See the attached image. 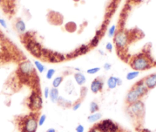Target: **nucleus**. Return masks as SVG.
Masks as SVG:
<instances>
[{
	"label": "nucleus",
	"mask_w": 156,
	"mask_h": 132,
	"mask_svg": "<svg viewBox=\"0 0 156 132\" xmlns=\"http://www.w3.org/2000/svg\"><path fill=\"white\" fill-rule=\"evenodd\" d=\"M129 64L135 71L142 72L152 68L154 65V61L149 52H145L134 55L130 60Z\"/></svg>",
	"instance_id": "1"
},
{
	"label": "nucleus",
	"mask_w": 156,
	"mask_h": 132,
	"mask_svg": "<svg viewBox=\"0 0 156 132\" xmlns=\"http://www.w3.org/2000/svg\"><path fill=\"white\" fill-rule=\"evenodd\" d=\"M126 112L136 125V128L141 127L145 115V104L142 100L127 105Z\"/></svg>",
	"instance_id": "2"
},
{
	"label": "nucleus",
	"mask_w": 156,
	"mask_h": 132,
	"mask_svg": "<svg viewBox=\"0 0 156 132\" xmlns=\"http://www.w3.org/2000/svg\"><path fill=\"white\" fill-rule=\"evenodd\" d=\"M148 91L149 90L146 88L142 79L137 82L132 87V88L127 94L126 98L127 105L133 104L136 101H140L141 99L148 93Z\"/></svg>",
	"instance_id": "3"
},
{
	"label": "nucleus",
	"mask_w": 156,
	"mask_h": 132,
	"mask_svg": "<svg viewBox=\"0 0 156 132\" xmlns=\"http://www.w3.org/2000/svg\"><path fill=\"white\" fill-rule=\"evenodd\" d=\"M38 113L31 112L30 115L23 117L20 122V128L22 132H36L38 127L37 119Z\"/></svg>",
	"instance_id": "4"
},
{
	"label": "nucleus",
	"mask_w": 156,
	"mask_h": 132,
	"mask_svg": "<svg viewBox=\"0 0 156 132\" xmlns=\"http://www.w3.org/2000/svg\"><path fill=\"white\" fill-rule=\"evenodd\" d=\"M98 132H122L119 124L111 119H104L94 126Z\"/></svg>",
	"instance_id": "5"
},
{
	"label": "nucleus",
	"mask_w": 156,
	"mask_h": 132,
	"mask_svg": "<svg viewBox=\"0 0 156 132\" xmlns=\"http://www.w3.org/2000/svg\"><path fill=\"white\" fill-rule=\"evenodd\" d=\"M28 108L33 113H38L43 106V99L37 91H33L28 98Z\"/></svg>",
	"instance_id": "6"
},
{
	"label": "nucleus",
	"mask_w": 156,
	"mask_h": 132,
	"mask_svg": "<svg viewBox=\"0 0 156 132\" xmlns=\"http://www.w3.org/2000/svg\"><path fill=\"white\" fill-rule=\"evenodd\" d=\"M129 42V36L124 31H119L115 33L114 36V43L118 49H123L127 46Z\"/></svg>",
	"instance_id": "7"
},
{
	"label": "nucleus",
	"mask_w": 156,
	"mask_h": 132,
	"mask_svg": "<svg viewBox=\"0 0 156 132\" xmlns=\"http://www.w3.org/2000/svg\"><path fill=\"white\" fill-rule=\"evenodd\" d=\"M34 64L30 61H24L19 64V72L23 76H31L34 74Z\"/></svg>",
	"instance_id": "8"
},
{
	"label": "nucleus",
	"mask_w": 156,
	"mask_h": 132,
	"mask_svg": "<svg viewBox=\"0 0 156 132\" xmlns=\"http://www.w3.org/2000/svg\"><path fill=\"white\" fill-rule=\"evenodd\" d=\"M142 80L148 90L154 89L156 87V73H153V74L146 76Z\"/></svg>",
	"instance_id": "9"
},
{
	"label": "nucleus",
	"mask_w": 156,
	"mask_h": 132,
	"mask_svg": "<svg viewBox=\"0 0 156 132\" xmlns=\"http://www.w3.org/2000/svg\"><path fill=\"white\" fill-rule=\"evenodd\" d=\"M103 85H104V83L103 80L100 79H94L90 84V91L94 94H97L103 90Z\"/></svg>",
	"instance_id": "10"
},
{
	"label": "nucleus",
	"mask_w": 156,
	"mask_h": 132,
	"mask_svg": "<svg viewBox=\"0 0 156 132\" xmlns=\"http://www.w3.org/2000/svg\"><path fill=\"white\" fill-rule=\"evenodd\" d=\"M122 83V79L115 76L111 75L107 79V86L109 89H115L117 86H120Z\"/></svg>",
	"instance_id": "11"
},
{
	"label": "nucleus",
	"mask_w": 156,
	"mask_h": 132,
	"mask_svg": "<svg viewBox=\"0 0 156 132\" xmlns=\"http://www.w3.org/2000/svg\"><path fill=\"white\" fill-rule=\"evenodd\" d=\"M73 79L79 86H83L87 82L86 76L80 72H76L73 74Z\"/></svg>",
	"instance_id": "12"
},
{
	"label": "nucleus",
	"mask_w": 156,
	"mask_h": 132,
	"mask_svg": "<svg viewBox=\"0 0 156 132\" xmlns=\"http://www.w3.org/2000/svg\"><path fill=\"white\" fill-rule=\"evenodd\" d=\"M102 118H103V115L100 112H96V113L90 114L87 117V121L91 124H94V123H97L98 121H100Z\"/></svg>",
	"instance_id": "13"
},
{
	"label": "nucleus",
	"mask_w": 156,
	"mask_h": 132,
	"mask_svg": "<svg viewBox=\"0 0 156 132\" xmlns=\"http://www.w3.org/2000/svg\"><path fill=\"white\" fill-rule=\"evenodd\" d=\"M59 91L58 88H52L50 89V94H49V98H50L51 101L52 103H58V100H59Z\"/></svg>",
	"instance_id": "14"
},
{
	"label": "nucleus",
	"mask_w": 156,
	"mask_h": 132,
	"mask_svg": "<svg viewBox=\"0 0 156 132\" xmlns=\"http://www.w3.org/2000/svg\"><path fill=\"white\" fill-rule=\"evenodd\" d=\"M15 27H16V29L17 30L18 32L19 33H24L26 30V25H25V22L21 19H19L16 21Z\"/></svg>",
	"instance_id": "15"
},
{
	"label": "nucleus",
	"mask_w": 156,
	"mask_h": 132,
	"mask_svg": "<svg viewBox=\"0 0 156 132\" xmlns=\"http://www.w3.org/2000/svg\"><path fill=\"white\" fill-rule=\"evenodd\" d=\"M58 104L60 106L63 108H70L72 107V102L70 101H68L67 99L64 98L63 97L60 96L59 100L58 101Z\"/></svg>",
	"instance_id": "16"
},
{
	"label": "nucleus",
	"mask_w": 156,
	"mask_h": 132,
	"mask_svg": "<svg viewBox=\"0 0 156 132\" xmlns=\"http://www.w3.org/2000/svg\"><path fill=\"white\" fill-rule=\"evenodd\" d=\"M63 81H64V77L63 76H57V77H55L53 79V82H52V88H58L60 85L62 84Z\"/></svg>",
	"instance_id": "17"
},
{
	"label": "nucleus",
	"mask_w": 156,
	"mask_h": 132,
	"mask_svg": "<svg viewBox=\"0 0 156 132\" xmlns=\"http://www.w3.org/2000/svg\"><path fill=\"white\" fill-rule=\"evenodd\" d=\"M34 68H36V70H37L39 73H41V74L44 73V71H45V66H44L41 61H34Z\"/></svg>",
	"instance_id": "18"
},
{
	"label": "nucleus",
	"mask_w": 156,
	"mask_h": 132,
	"mask_svg": "<svg viewBox=\"0 0 156 132\" xmlns=\"http://www.w3.org/2000/svg\"><path fill=\"white\" fill-rule=\"evenodd\" d=\"M139 74H140V72L135 71V70H133V71L129 72L127 73L126 78V79L128 81H132V80H133V79H136V78L139 77Z\"/></svg>",
	"instance_id": "19"
},
{
	"label": "nucleus",
	"mask_w": 156,
	"mask_h": 132,
	"mask_svg": "<svg viewBox=\"0 0 156 132\" xmlns=\"http://www.w3.org/2000/svg\"><path fill=\"white\" fill-rule=\"evenodd\" d=\"M100 111V106H99L98 103L96 102V101H92L90 104V114L96 113V112H98Z\"/></svg>",
	"instance_id": "20"
},
{
	"label": "nucleus",
	"mask_w": 156,
	"mask_h": 132,
	"mask_svg": "<svg viewBox=\"0 0 156 132\" xmlns=\"http://www.w3.org/2000/svg\"><path fill=\"white\" fill-rule=\"evenodd\" d=\"M46 120H47V116L44 114L42 115H40L38 117V119H37V124H38V127H41L43 126L45 123Z\"/></svg>",
	"instance_id": "21"
},
{
	"label": "nucleus",
	"mask_w": 156,
	"mask_h": 132,
	"mask_svg": "<svg viewBox=\"0 0 156 132\" xmlns=\"http://www.w3.org/2000/svg\"><path fill=\"white\" fill-rule=\"evenodd\" d=\"M115 33H116V25H112L108 30V35H109V37L112 38L115 35Z\"/></svg>",
	"instance_id": "22"
},
{
	"label": "nucleus",
	"mask_w": 156,
	"mask_h": 132,
	"mask_svg": "<svg viewBox=\"0 0 156 132\" xmlns=\"http://www.w3.org/2000/svg\"><path fill=\"white\" fill-rule=\"evenodd\" d=\"M55 72H56L55 69H54V68H49L47 71V72H46V78H47V79H48V80L52 79V78L55 75Z\"/></svg>",
	"instance_id": "23"
},
{
	"label": "nucleus",
	"mask_w": 156,
	"mask_h": 132,
	"mask_svg": "<svg viewBox=\"0 0 156 132\" xmlns=\"http://www.w3.org/2000/svg\"><path fill=\"white\" fill-rule=\"evenodd\" d=\"M100 70H101V68L100 67H94V68H90L87 70V73L89 75H95L98 73Z\"/></svg>",
	"instance_id": "24"
},
{
	"label": "nucleus",
	"mask_w": 156,
	"mask_h": 132,
	"mask_svg": "<svg viewBox=\"0 0 156 132\" xmlns=\"http://www.w3.org/2000/svg\"><path fill=\"white\" fill-rule=\"evenodd\" d=\"M81 105H82V101H80V100H79V101H76L75 103H73V105H72V110L74 111V112H76V111H77L78 109H80V108L81 107Z\"/></svg>",
	"instance_id": "25"
},
{
	"label": "nucleus",
	"mask_w": 156,
	"mask_h": 132,
	"mask_svg": "<svg viewBox=\"0 0 156 132\" xmlns=\"http://www.w3.org/2000/svg\"><path fill=\"white\" fill-rule=\"evenodd\" d=\"M74 25V22H68V23L65 25V28L67 30V31H70V32L74 31L75 30H76V28H73V26H72V25Z\"/></svg>",
	"instance_id": "26"
},
{
	"label": "nucleus",
	"mask_w": 156,
	"mask_h": 132,
	"mask_svg": "<svg viewBox=\"0 0 156 132\" xmlns=\"http://www.w3.org/2000/svg\"><path fill=\"white\" fill-rule=\"evenodd\" d=\"M75 130H76V132H84L85 129H84V127L83 126V124H79L77 126H76V128H75Z\"/></svg>",
	"instance_id": "27"
},
{
	"label": "nucleus",
	"mask_w": 156,
	"mask_h": 132,
	"mask_svg": "<svg viewBox=\"0 0 156 132\" xmlns=\"http://www.w3.org/2000/svg\"><path fill=\"white\" fill-rule=\"evenodd\" d=\"M106 49L109 52H112L113 50V45L111 42H107L106 45Z\"/></svg>",
	"instance_id": "28"
},
{
	"label": "nucleus",
	"mask_w": 156,
	"mask_h": 132,
	"mask_svg": "<svg viewBox=\"0 0 156 132\" xmlns=\"http://www.w3.org/2000/svg\"><path fill=\"white\" fill-rule=\"evenodd\" d=\"M103 68L105 71H109V70L112 68V64L109 62H106L104 64H103Z\"/></svg>",
	"instance_id": "29"
},
{
	"label": "nucleus",
	"mask_w": 156,
	"mask_h": 132,
	"mask_svg": "<svg viewBox=\"0 0 156 132\" xmlns=\"http://www.w3.org/2000/svg\"><path fill=\"white\" fill-rule=\"evenodd\" d=\"M49 94H50V88L48 87H46L44 90V98H48Z\"/></svg>",
	"instance_id": "30"
},
{
	"label": "nucleus",
	"mask_w": 156,
	"mask_h": 132,
	"mask_svg": "<svg viewBox=\"0 0 156 132\" xmlns=\"http://www.w3.org/2000/svg\"><path fill=\"white\" fill-rule=\"evenodd\" d=\"M0 25L4 28H7V27H8L5 20L4 19H2V18H0Z\"/></svg>",
	"instance_id": "31"
},
{
	"label": "nucleus",
	"mask_w": 156,
	"mask_h": 132,
	"mask_svg": "<svg viewBox=\"0 0 156 132\" xmlns=\"http://www.w3.org/2000/svg\"><path fill=\"white\" fill-rule=\"evenodd\" d=\"M136 130H137V132H152L151 130H149V129L144 128V127H138V128H136Z\"/></svg>",
	"instance_id": "32"
},
{
	"label": "nucleus",
	"mask_w": 156,
	"mask_h": 132,
	"mask_svg": "<svg viewBox=\"0 0 156 132\" xmlns=\"http://www.w3.org/2000/svg\"><path fill=\"white\" fill-rule=\"evenodd\" d=\"M46 132H57L56 129L55 128H53V127H51V128H48L47 130H46Z\"/></svg>",
	"instance_id": "33"
},
{
	"label": "nucleus",
	"mask_w": 156,
	"mask_h": 132,
	"mask_svg": "<svg viewBox=\"0 0 156 132\" xmlns=\"http://www.w3.org/2000/svg\"><path fill=\"white\" fill-rule=\"evenodd\" d=\"M2 2H3V0H0V5H2Z\"/></svg>",
	"instance_id": "34"
},
{
	"label": "nucleus",
	"mask_w": 156,
	"mask_h": 132,
	"mask_svg": "<svg viewBox=\"0 0 156 132\" xmlns=\"http://www.w3.org/2000/svg\"><path fill=\"white\" fill-rule=\"evenodd\" d=\"M73 1H75V2H78V1H80V0H73Z\"/></svg>",
	"instance_id": "35"
}]
</instances>
